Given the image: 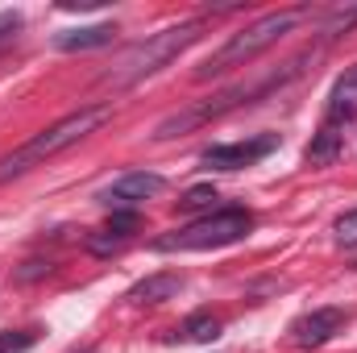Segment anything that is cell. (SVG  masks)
Returning <instances> with one entry per match:
<instances>
[{
  "label": "cell",
  "instance_id": "obj_1",
  "mask_svg": "<svg viewBox=\"0 0 357 353\" xmlns=\"http://www.w3.org/2000/svg\"><path fill=\"white\" fill-rule=\"evenodd\" d=\"M108 121H112V108H108V104H84V108H75V112L59 117L54 125H46L42 133H33L25 146H17L13 154H4V158H0V183L25 175V171H33V167L50 163L54 154H63V150L79 146L88 133H96V129H100V125H108Z\"/></svg>",
  "mask_w": 357,
  "mask_h": 353
},
{
  "label": "cell",
  "instance_id": "obj_2",
  "mask_svg": "<svg viewBox=\"0 0 357 353\" xmlns=\"http://www.w3.org/2000/svg\"><path fill=\"white\" fill-rule=\"evenodd\" d=\"M199 38H204V21H183V25H171V29L137 42L133 50L121 54V63L108 75H100V88L125 91V88H133V84H142V80H150V75H158L167 63H175L178 54L187 46H195Z\"/></svg>",
  "mask_w": 357,
  "mask_h": 353
},
{
  "label": "cell",
  "instance_id": "obj_3",
  "mask_svg": "<svg viewBox=\"0 0 357 353\" xmlns=\"http://www.w3.org/2000/svg\"><path fill=\"white\" fill-rule=\"evenodd\" d=\"M303 17H307V8H278V13H266V17L250 21L241 33H233L216 54H208V59L195 67V80H212V75H225V71H233V67H250L258 54H266L278 38H287Z\"/></svg>",
  "mask_w": 357,
  "mask_h": 353
},
{
  "label": "cell",
  "instance_id": "obj_4",
  "mask_svg": "<svg viewBox=\"0 0 357 353\" xmlns=\"http://www.w3.org/2000/svg\"><path fill=\"white\" fill-rule=\"evenodd\" d=\"M254 229V216L245 208H216L183 229H171L162 237L150 241L154 254H195V250H220V246H233L241 237H250Z\"/></svg>",
  "mask_w": 357,
  "mask_h": 353
},
{
  "label": "cell",
  "instance_id": "obj_5",
  "mask_svg": "<svg viewBox=\"0 0 357 353\" xmlns=\"http://www.w3.org/2000/svg\"><path fill=\"white\" fill-rule=\"evenodd\" d=\"M278 150V133H258V137H245V142H229V146H212L199 154L204 167L212 171H241V167H254L262 163L266 154Z\"/></svg>",
  "mask_w": 357,
  "mask_h": 353
},
{
  "label": "cell",
  "instance_id": "obj_6",
  "mask_svg": "<svg viewBox=\"0 0 357 353\" xmlns=\"http://www.w3.org/2000/svg\"><path fill=\"white\" fill-rule=\"evenodd\" d=\"M162 187H167V179L158 175V171H125L112 187H104L100 200H104L112 212H133L142 200H154Z\"/></svg>",
  "mask_w": 357,
  "mask_h": 353
},
{
  "label": "cell",
  "instance_id": "obj_7",
  "mask_svg": "<svg viewBox=\"0 0 357 353\" xmlns=\"http://www.w3.org/2000/svg\"><path fill=\"white\" fill-rule=\"evenodd\" d=\"M345 320H349L345 308H312V312H303V316L291 324V341H295L299 350H320V345H328V341L345 329Z\"/></svg>",
  "mask_w": 357,
  "mask_h": 353
},
{
  "label": "cell",
  "instance_id": "obj_8",
  "mask_svg": "<svg viewBox=\"0 0 357 353\" xmlns=\"http://www.w3.org/2000/svg\"><path fill=\"white\" fill-rule=\"evenodd\" d=\"M142 229V216L137 212H112V220H108V229H100L96 237H88V250L91 254H112V250H121L133 233Z\"/></svg>",
  "mask_w": 357,
  "mask_h": 353
},
{
  "label": "cell",
  "instance_id": "obj_9",
  "mask_svg": "<svg viewBox=\"0 0 357 353\" xmlns=\"http://www.w3.org/2000/svg\"><path fill=\"white\" fill-rule=\"evenodd\" d=\"M178 287H183V274L158 270V274H150V278H142V283L129 287V303H162V299L178 295Z\"/></svg>",
  "mask_w": 357,
  "mask_h": 353
},
{
  "label": "cell",
  "instance_id": "obj_10",
  "mask_svg": "<svg viewBox=\"0 0 357 353\" xmlns=\"http://www.w3.org/2000/svg\"><path fill=\"white\" fill-rule=\"evenodd\" d=\"M349 117H357V67H349L345 75H337V84L328 91V121L345 125Z\"/></svg>",
  "mask_w": 357,
  "mask_h": 353
},
{
  "label": "cell",
  "instance_id": "obj_11",
  "mask_svg": "<svg viewBox=\"0 0 357 353\" xmlns=\"http://www.w3.org/2000/svg\"><path fill=\"white\" fill-rule=\"evenodd\" d=\"M341 142H345V133H341V125L337 121H324L320 125V133L312 137V146H307V167H328V163H337V154H341Z\"/></svg>",
  "mask_w": 357,
  "mask_h": 353
},
{
  "label": "cell",
  "instance_id": "obj_12",
  "mask_svg": "<svg viewBox=\"0 0 357 353\" xmlns=\"http://www.w3.org/2000/svg\"><path fill=\"white\" fill-rule=\"evenodd\" d=\"M116 38V25H84V29H67V33H54V46L59 50H96V46H108Z\"/></svg>",
  "mask_w": 357,
  "mask_h": 353
},
{
  "label": "cell",
  "instance_id": "obj_13",
  "mask_svg": "<svg viewBox=\"0 0 357 353\" xmlns=\"http://www.w3.org/2000/svg\"><path fill=\"white\" fill-rule=\"evenodd\" d=\"M183 337H187V341H199V345H212V341L220 337V320H216L212 312H191V316L183 320Z\"/></svg>",
  "mask_w": 357,
  "mask_h": 353
},
{
  "label": "cell",
  "instance_id": "obj_14",
  "mask_svg": "<svg viewBox=\"0 0 357 353\" xmlns=\"http://www.w3.org/2000/svg\"><path fill=\"white\" fill-rule=\"evenodd\" d=\"M212 204H216V187L212 183H199V187H191V191L178 195V208L183 212H199V208H212Z\"/></svg>",
  "mask_w": 357,
  "mask_h": 353
},
{
  "label": "cell",
  "instance_id": "obj_15",
  "mask_svg": "<svg viewBox=\"0 0 357 353\" xmlns=\"http://www.w3.org/2000/svg\"><path fill=\"white\" fill-rule=\"evenodd\" d=\"M333 233H337V246H345V250H357V208H349L345 216H337Z\"/></svg>",
  "mask_w": 357,
  "mask_h": 353
},
{
  "label": "cell",
  "instance_id": "obj_16",
  "mask_svg": "<svg viewBox=\"0 0 357 353\" xmlns=\"http://www.w3.org/2000/svg\"><path fill=\"white\" fill-rule=\"evenodd\" d=\"M38 341V333H0V353H25Z\"/></svg>",
  "mask_w": 357,
  "mask_h": 353
},
{
  "label": "cell",
  "instance_id": "obj_17",
  "mask_svg": "<svg viewBox=\"0 0 357 353\" xmlns=\"http://www.w3.org/2000/svg\"><path fill=\"white\" fill-rule=\"evenodd\" d=\"M38 274H50V262H25V270H21L17 278H25V283H29V278H38Z\"/></svg>",
  "mask_w": 357,
  "mask_h": 353
}]
</instances>
